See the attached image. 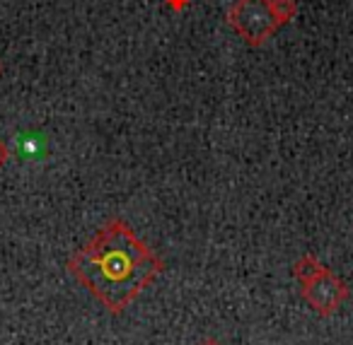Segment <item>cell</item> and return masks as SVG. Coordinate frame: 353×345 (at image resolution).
Returning a JSON list of instances; mask_svg holds the SVG:
<instances>
[{"mask_svg": "<svg viewBox=\"0 0 353 345\" xmlns=\"http://www.w3.org/2000/svg\"><path fill=\"white\" fill-rule=\"evenodd\" d=\"M68 271L112 314H121L165 271V263L123 220L112 218L70 256Z\"/></svg>", "mask_w": 353, "mask_h": 345, "instance_id": "1", "label": "cell"}, {"mask_svg": "<svg viewBox=\"0 0 353 345\" xmlns=\"http://www.w3.org/2000/svg\"><path fill=\"white\" fill-rule=\"evenodd\" d=\"M228 25L250 46H264L281 27L271 0H237L228 12Z\"/></svg>", "mask_w": 353, "mask_h": 345, "instance_id": "2", "label": "cell"}, {"mask_svg": "<svg viewBox=\"0 0 353 345\" xmlns=\"http://www.w3.org/2000/svg\"><path fill=\"white\" fill-rule=\"evenodd\" d=\"M303 297L319 316H329L346 302L348 287L329 268H324L317 278H312V280L303 285Z\"/></svg>", "mask_w": 353, "mask_h": 345, "instance_id": "3", "label": "cell"}, {"mask_svg": "<svg viewBox=\"0 0 353 345\" xmlns=\"http://www.w3.org/2000/svg\"><path fill=\"white\" fill-rule=\"evenodd\" d=\"M322 271H324V266L312 256V253H305L303 258H298V261L293 263V275L298 278L303 285L312 280V278H317Z\"/></svg>", "mask_w": 353, "mask_h": 345, "instance_id": "4", "label": "cell"}, {"mask_svg": "<svg viewBox=\"0 0 353 345\" xmlns=\"http://www.w3.org/2000/svg\"><path fill=\"white\" fill-rule=\"evenodd\" d=\"M271 8H274V15L281 27L288 25L298 15V3L295 0H271Z\"/></svg>", "mask_w": 353, "mask_h": 345, "instance_id": "5", "label": "cell"}, {"mask_svg": "<svg viewBox=\"0 0 353 345\" xmlns=\"http://www.w3.org/2000/svg\"><path fill=\"white\" fill-rule=\"evenodd\" d=\"M8 160H10V150H8V145L3 140H0V169L8 165Z\"/></svg>", "mask_w": 353, "mask_h": 345, "instance_id": "6", "label": "cell"}, {"mask_svg": "<svg viewBox=\"0 0 353 345\" xmlns=\"http://www.w3.org/2000/svg\"><path fill=\"white\" fill-rule=\"evenodd\" d=\"M167 6H170L172 10H184V8L189 6V0H167Z\"/></svg>", "mask_w": 353, "mask_h": 345, "instance_id": "7", "label": "cell"}, {"mask_svg": "<svg viewBox=\"0 0 353 345\" xmlns=\"http://www.w3.org/2000/svg\"><path fill=\"white\" fill-rule=\"evenodd\" d=\"M201 345H221V343H218V340H211V338H208V340H203Z\"/></svg>", "mask_w": 353, "mask_h": 345, "instance_id": "8", "label": "cell"}, {"mask_svg": "<svg viewBox=\"0 0 353 345\" xmlns=\"http://www.w3.org/2000/svg\"><path fill=\"white\" fill-rule=\"evenodd\" d=\"M0 73H3V63H0Z\"/></svg>", "mask_w": 353, "mask_h": 345, "instance_id": "9", "label": "cell"}]
</instances>
